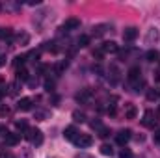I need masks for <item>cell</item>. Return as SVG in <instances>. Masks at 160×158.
<instances>
[{"label": "cell", "instance_id": "1", "mask_svg": "<svg viewBox=\"0 0 160 158\" xmlns=\"http://www.w3.org/2000/svg\"><path fill=\"white\" fill-rule=\"evenodd\" d=\"M24 136H26V140H28L30 143H34V145H41V143H43V132H41L39 128H28Z\"/></svg>", "mask_w": 160, "mask_h": 158}, {"label": "cell", "instance_id": "2", "mask_svg": "<svg viewBox=\"0 0 160 158\" xmlns=\"http://www.w3.org/2000/svg\"><path fill=\"white\" fill-rule=\"evenodd\" d=\"M157 123H158V119H157V114H155L153 110H145V114H143V119H142V125H143L145 128H155V126H157Z\"/></svg>", "mask_w": 160, "mask_h": 158}, {"label": "cell", "instance_id": "3", "mask_svg": "<svg viewBox=\"0 0 160 158\" xmlns=\"http://www.w3.org/2000/svg\"><path fill=\"white\" fill-rule=\"evenodd\" d=\"M75 99L78 101L80 104H88V102L93 99V91H91L89 87H84V89H80L78 93L75 95Z\"/></svg>", "mask_w": 160, "mask_h": 158}, {"label": "cell", "instance_id": "4", "mask_svg": "<svg viewBox=\"0 0 160 158\" xmlns=\"http://www.w3.org/2000/svg\"><path fill=\"white\" fill-rule=\"evenodd\" d=\"M130 138H132V132H130L128 128H123V130H119V132L116 134V141L119 143L121 147H125V145L130 141Z\"/></svg>", "mask_w": 160, "mask_h": 158}, {"label": "cell", "instance_id": "5", "mask_svg": "<svg viewBox=\"0 0 160 158\" xmlns=\"http://www.w3.org/2000/svg\"><path fill=\"white\" fill-rule=\"evenodd\" d=\"M75 143L78 145L80 149H86V147H91L93 138H91L89 134H78V136H77V140H75Z\"/></svg>", "mask_w": 160, "mask_h": 158}, {"label": "cell", "instance_id": "6", "mask_svg": "<svg viewBox=\"0 0 160 158\" xmlns=\"http://www.w3.org/2000/svg\"><path fill=\"white\" fill-rule=\"evenodd\" d=\"M32 104H34V101H32L30 97H22V99L17 102V108H19L21 112H30V110H32Z\"/></svg>", "mask_w": 160, "mask_h": 158}, {"label": "cell", "instance_id": "7", "mask_svg": "<svg viewBox=\"0 0 160 158\" xmlns=\"http://www.w3.org/2000/svg\"><path fill=\"white\" fill-rule=\"evenodd\" d=\"M136 37H138V28H134V26L125 28V32H123V41L130 43V41H134Z\"/></svg>", "mask_w": 160, "mask_h": 158}, {"label": "cell", "instance_id": "8", "mask_svg": "<svg viewBox=\"0 0 160 158\" xmlns=\"http://www.w3.org/2000/svg\"><path fill=\"white\" fill-rule=\"evenodd\" d=\"M102 52L104 54H116L118 50H119V47H118V43H114V41H106V43H102Z\"/></svg>", "mask_w": 160, "mask_h": 158}, {"label": "cell", "instance_id": "9", "mask_svg": "<svg viewBox=\"0 0 160 158\" xmlns=\"http://www.w3.org/2000/svg\"><path fill=\"white\" fill-rule=\"evenodd\" d=\"M77 28H80V21H78V19H75V17L67 19V21H65V24L62 26V30H65V32H69V30H77Z\"/></svg>", "mask_w": 160, "mask_h": 158}, {"label": "cell", "instance_id": "10", "mask_svg": "<svg viewBox=\"0 0 160 158\" xmlns=\"http://www.w3.org/2000/svg\"><path fill=\"white\" fill-rule=\"evenodd\" d=\"M127 78L130 80V82H138V80L142 78V69L140 67H130L128 73H127Z\"/></svg>", "mask_w": 160, "mask_h": 158}, {"label": "cell", "instance_id": "11", "mask_svg": "<svg viewBox=\"0 0 160 158\" xmlns=\"http://www.w3.org/2000/svg\"><path fill=\"white\" fill-rule=\"evenodd\" d=\"M15 78L19 80V82H28V80H30V73H28V69L19 67L17 73H15Z\"/></svg>", "mask_w": 160, "mask_h": 158}, {"label": "cell", "instance_id": "12", "mask_svg": "<svg viewBox=\"0 0 160 158\" xmlns=\"http://www.w3.org/2000/svg\"><path fill=\"white\" fill-rule=\"evenodd\" d=\"M125 117L127 119H136L138 117V108L134 104H127L125 106Z\"/></svg>", "mask_w": 160, "mask_h": 158}, {"label": "cell", "instance_id": "13", "mask_svg": "<svg viewBox=\"0 0 160 158\" xmlns=\"http://www.w3.org/2000/svg\"><path fill=\"white\" fill-rule=\"evenodd\" d=\"M63 136H65V140L75 141V140H77V136H78V130H77L75 126H67V128L63 130Z\"/></svg>", "mask_w": 160, "mask_h": 158}, {"label": "cell", "instance_id": "14", "mask_svg": "<svg viewBox=\"0 0 160 158\" xmlns=\"http://www.w3.org/2000/svg\"><path fill=\"white\" fill-rule=\"evenodd\" d=\"M158 37H160L158 30L157 28H149L147 30V36H145V41L147 43H153V41H158Z\"/></svg>", "mask_w": 160, "mask_h": 158}, {"label": "cell", "instance_id": "15", "mask_svg": "<svg viewBox=\"0 0 160 158\" xmlns=\"http://www.w3.org/2000/svg\"><path fill=\"white\" fill-rule=\"evenodd\" d=\"M4 140H6V145H9V147H13V145L19 143V136H17V134H11V132H8V134L4 136Z\"/></svg>", "mask_w": 160, "mask_h": 158}, {"label": "cell", "instance_id": "16", "mask_svg": "<svg viewBox=\"0 0 160 158\" xmlns=\"http://www.w3.org/2000/svg\"><path fill=\"white\" fill-rule=\"evenodd\" d=\"M0 39H4V41L13 39V30L11 28H0Z\"/></svg>", "mask_w": 160, "mask_h": 158}, {"label": "cell", "instance_id": "17", "mask_svg": "<svg viewBox=\"0 0 160 158\" xmlns=\"http://www.w3.org/2000/svg\"><path fill=\"white\" fill-rule=\"evenodd\" d=\"M45 50H48V52H52V54H56L58 50H60V47H58V43L56 41H48V43H45V47H43Z\"/></svg>", "mask_w": 160, "mask_h": 158}, {"label": "cell", "instance_id": "18", "mask_svg": "<svg viewBox=\"0 0 160 158\" xmlns=\"http://www.w3.org/2000/svg\"><path fill=\"white\" fill-rule=\"evenodd\" d=\"M157 99H160V89H149L147 91V101H157Z\"/></svg>", "mask_w": 160, "mask_h": 158}, {"label": "cell", "instance_id": "19", "mask_svg": "<svg viewBox=\"0 0 160 158\" xmlns=\"http://www.w3.org/2000/svg\"><path fill=\"white\" fill-rule=\"evenodd\" d=\"M101 155H104V156H112V155H114V149H112L108 143H102V145H101Z\"/></svg>", "mask_w": 160, "mask_h": 158}, {"label": "cell", "instance_id": "20", "mask_svg": "<svg viewBox=\"0 0 160 158\" xmlns=\"http://www.w3.org/2000/svg\"><path fill=\"white\" fill-rule=\"evenodd\" d=\"M19 87H21V82L15 80L13 84H9V95H17L19 93Z\"/></svg>", "mask_w": 160, "mask_h": 158}, {"label": "cell", "instance_id": "21", "mask_svg": "<svg viewBox=\"0 0 160 158\" xmlns=\"http://www.w3.org/2000/svg\"><path fill=\"white\" fill-rule=\"evenodd\" d=\"M17 41H19V45H28V43H30V36L22 32V34L17 36Z\"/></svg>", "mask_w": 160, "mask_h": 158}, {"label": "cell", "instance_id": "22", "mask_svg": "<svg viewBox=\"0 0 160 158\" xmlns=\"http://www.w3.org/2000/svg\"><path fill=\"white\" fill-rule=\"evenodd\" d=\"M145 58H147V62H157L158 60V50H149L145 54Z\"/></svg>", "mask_w": 160, "mask_h": 158}, {"label": "cell", "instance_id": "23", "mask_svg": "<svg viewBox=\"0 0 160 158\" xmlns=\"http://www.w3.org/2000/svg\"><path fill=\"white\" fill-rule=\"evenodd\" d=\"M24 62H26V56H15V60H13V65L19 69V65L22 67V65H24Z\"/></svg>", "mask_w": 160, "mask_h": 158}, {"label": "cell", "instance_id": "24", "mask_svg": "<svg viewBox=\"0 0 160 158\" xmlns=\"http://www.w3.org/2000/svg\"><path fill=\"white\" fill-rule=\"evenodd\" d=\"M15 126H17L19 130H22V132H26V130H28V123H26L24 119H21V121H17V123H15Z\"/></svg>", "mask_w": 160, "mask_h": 158}, {"label": "cell", "instance_id": "25", "mask_svg": "<svg viewBox=\"0 0 160 158\" xmlns=\"http://www.w3.org/2000/svg\"><path fill=\"white\" fill-rule=\"evenodd\" d=\"M143 87H145V80L140 78L138 82H134V91H136V93H140V91H142Z\"/></svg>", "mask_w": 160, "mask_h": 158}, {"label": "cell", "instance_id": "26", "mask_svg": "<svg viewBox=\"0 0 160 158\" xmlns=\"http://www.w3.org/2000/svg\"><path fill=\"white\" fill-rule=\"evenodd\" d=\"M119 158H134V155H132L130 149H121L119 151Z\"/></svg>", "mask_w": 160, "mask_h": 158}, {"label": "cell", "instance_id": "27", "mask_svg": "<svg viewBox=\"0 0 160 158\" xmlns=\"http://www.w3.org/2000/svg\"><path fill=\"white\" fill-rule=\"evenodd\" d=\"M104 28H106V24H99V26H95V28H93V34H95V36H102V34L106 32Z\"/></svg>", "mask_w": 160, "mask_h": 158}, {"label": "cell", "instance_id": "28", "mask_svg": "<svg viewBox=\"0 0 160 158\" xmlns=\"http://www.w3.org/2000/svg\"><path fill=\"white\" fill-rule=\"evenodd\" d=\"M89 45V36H80L78 37V47H88Z\"/></svg>", "mask_w": 160, "mask_h": 158}, {"label": "cell", "instance_id": "29", "mask_svg": "<svg viewBox=\"0 0 160 158\" xmlns=\"http://www.w3.org/2000/svg\"><path fill=\"white\" fill-rule=\"evenodd\" d=\"M73 117H75V121H78V123H84L86 121V114L84 112H75Z\"/></svg>", "mask_w": 160, "mask_h": 158}, {"label": "cell", "instance_id": "30", "mask_svg": "<svg viewBox=\"0 0 160 158\" xmlns=\"http://www.w3.org/2000/svg\"><path fill=\"white\" fill-rule=\"evenodd\" d=\"M99 136H101V138H108V136H110V128L101 126V128H99Z\"/></svg>", "mask_w": 160, "mask_h": 158}, {"label": "cell", "instance_id": "31", "mask_svg": "<svg viewBox=\"0 0 160 158\" xmlns=\"http://www.w3.org/2000/svg\"><path fill=\"white\" fill-rule=\"evenodd\" d=\"M65 67H67V62H62V63H58V65H56V75H62Z\"/></svg>", "mask_w": 160, "mask_h": 158}, {"label": "cell", "instance_id": "32", "mask_svg": "<svg viewBox=\"0 0 160 158\" xmlns=\"http://www.w3.org/2000/svg\"><path fill=\"white\" fill-rule=\"evenodd\" d=\"M102 56H104L102 48H95V50H93V58H97V60H102Z\"/></svg>", "mask_w": 160, "mask_h": 158}, {"label": "cell", "instance_id": "33", "mask_svg": "<svg viewBox=\"0 0 160 158\" xmlns=\"http://www.w3.org/2000/svg\"><path fill=\"white\" fill-rule=\"evenodd\" d=\"M45 89H47L48 93L54 91V82H52V80H47V82H45Z\"/></svg>", "mask_w": 160, "mask_h": 158}, {"label": "cell", "instance_id": "34", "mask_svg": "<svg viewBox=\"0 0 160 158\" xmlns=\"http://www.w3.org/2000/svg\"><path fill=\"white\" fill-rule=\"evenodd\" d=\"M47 116H48L47 112H36V119H38V121H45Z\"/></svg>", "mask_w": 160, "mask_h": 158}, {"label": "cell", "instance_id": "35", "mask_svg": "<svg viewBox=\"0 0 160 158\" xmlns=\"http://www.w3.org/2000/svg\"><path fill=\"white\" fill-rule=\"evenodd\" d=\"M9 114V108L8 106H4V104H0V116L4 117V116H8Z\"/></svg>", "mask_w": 160, "mask_h": 158}, {"label": "cell", "instance_id": "36", "mask_svg": "<svg viewBox=\"0 0 160 158\" xmlns=\"http://www.w3.org/2000/svg\"><path fill=\"white\" fill-rule=\"evenodd\" d=\"M153 140H155V143H157V145H160V128L157 130V132H155V136H153Z\"/></svg>", "mask_w": 160, "mask_h": 158}, {"label": "cell", "instance_id": "37", "mask_svg": "<svg viewBox=\"0 0 160 158\" xmlns=\"http://www.w3.org/2000/svg\"><path fill=\"white\" fill-rule=\"evenodd\" d=\"M0 158H13V156H11L9 153H6V151H2V153H0Z\"/></svg>", "mask_w": 160, "mask_h": 158}, {"label": "cell", "instance_id": "38", "mask_svg": "<svg viewBox=\"0 0 160 158\" xmlns=\"http://www.w3.org/2000/svg\"><path fill=\"white\" fill-rule=\"evenodd\" d=\"M4 63H6V58H4V56H0V67H2Z\"/></svg>", "mask_w": 160, "mask_h": 158}, {"label": "cell", "instance_id": "39", "mask_svg": "<svg viewBox=\"0 0 160 158\" xmlns=\"http://www.w3.org/2000/svg\"><path fill=\"white\" fill-rule=\"evenodd\" d=\"M155 80H157V82H160V73H155Z\"/></svg>", "mask_w": 160, "mask_h": 158}, {"label": "cell", "instance_id": "40", "mask_svg": "<svg viewBox=\"0 0 160 158\" xmlns=\"http://www.w3.org/2000/svg\"><path fill=\"white\" fill-rule=\"evenodd\" d=\"M2 84H4V77H0V86H2Z\"/></svg>", "mask_w": 160, "mask_h": 158}]
</instances>
